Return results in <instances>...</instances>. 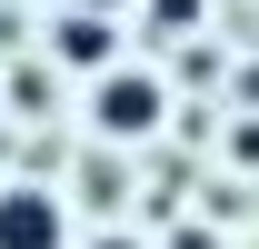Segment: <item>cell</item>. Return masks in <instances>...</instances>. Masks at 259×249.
<instances>
[{"label":"cell","mask_w":259,"mask_h":249,"mask_svg":"<svg viewBox=\"0 0 259 249\" xmlns=\"http://www.w3.org/2000/svg\"><path fill=\"white\" fill-rule=\"evenodd\" d=\"M160 110H169V90L150 80V70H110V80L90 90V130H100V140H150Z\"/></svg>","instance_id":"obj_1"},{"label":"cell","mask_w":259,"mask_h":249,"mask_svg":"<svg viewBox=\"0 0 259 249\" xmlns=\"http://www.w3.org/2000/svg\"><path fill=\"white\" fill-rule=\"evenodd\" d=\"M0 249H70V210L40 180H10L0 189Z\"/></svg>","instance_id":"obj_2"},{"label":"cell","mask_w":259,"mask_h":249,"mask_svg":"<svg viewBox=\"0 0 259 249\" xmlns=\"http://www.w3.org/2000/svg\"><path fill=\"white\" fill-rule=\"evenodd\" d=\"M50 60H70V70H120V20H100V10H60L50 20Z\"/></svg>","instance_id":"obj_3"},{"label":"cell","mask_w":259,"mask_h":249,"mask_svg":"<svg viewBox=\"0 0 259 249\" xmlns=\"http://www.w3.org/2000/svg\"><path fill=\"white\" fill-rule=\"evenodd\" d=\"M0 110H10V120H40V110H50V70H40V60H20L10 80H0Z\"/></svg>","instance_id":"obj_4"},{"label":"cell","mask_w":259,"mask_h":249,"mask_svg":"<svg viewBox=\"0 0 259 249\" xmlns=\"http://www.w3.org/2000/svg\"><path fill=\"white\" fill-rule=\"evenodd\" d=\"M150 20H160V30H190V20H199V0H150Z\"/></svg>","instance_id":"obj_5"},{"label":"cell","mask_w":259,"mask_h":249,"mask_svg":"<svg viewBox=\"0 0 259 249\" xmlns=\"http://www.w3.org/2000/svg\"><path fill=\"white\" fill-rule=\"evenodd\" d=\"M169 249H220V229H169Z\"/></svg>","instance_id":"obj_6"},{"label":"cell","mask_w":259,"mask_h":249,"mask_svg":"<svg viewBox=\"0 0 259 249\" xmlns=\"http://www.w3.org/2000/svg\"><path fill=\"white\" fill-rule=\"evenodd\" d=\"M229 150H239V159H259V120H239V130H229Z\"/></svg>","instance_id":"obj_7"},{"label":"cell","mask_w":259,"mask_h":249,"mask_svg":"<svg viewBox=\"0 0 259 249\" xmlns=\"http://www.w3.org/2000/svg\"><path fill=\"white\" fill-rule=\"evenodd\" d=\"M90 249H140V239H130V229H110V239H90Z\"/></svg>","instance_id":"obj_8"}]
</instances>
